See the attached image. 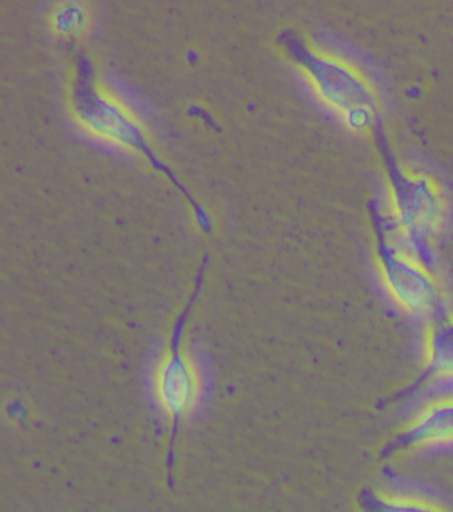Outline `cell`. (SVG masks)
Here are the masks:
<instances>
[{
	"instance_id": "obj_1",
	"label": "cell",
	"mask_w": 453,
	"mask_h": 512,
	"mask_svg": "<svg viewBox=\"0 0 453 512\" xmlns=\"http://www.w3.org/2000/svg\"><path fill=\"white\" fill-rule=\"evenodd\" d=\"M376 266L384 292L408 316L428 320L446 310V294L432 265L398 251L380 237Z\"/></svg>"
},
{
	"instance_id": "obj_2",
	"label": "cell",
	"mask_w": 453,
	"mask_h": 512,
	"mask_svg": "<svg viewBox=\"0 0 453 512\" xmlns=\"http://www.w3.org/2000/svg\"><path fill=\"white\" fill-rule=\"evenodd\" d=\"M74 110L80 126L96 140L144 153L153 164H157L135 116L119 100L97 90L87 79H80L75 88Z\"/></svg>"
},
{
	"instance_id": "obj_3",
	"label": "cell",
	"mask_w": 453,
	"mask_h": 512,
	"mask_svg": "<svg viewBox=\"0 0 453 512\" xmlns=\"http://www.w3.org/2000/svg\"><path fill=\"white\" fill-rule=\"evenodd\" d=\"M446 216V201L438 184L423 175L395 173L390 187L387 223L432 244Z\"/></svg>"
},
{
	"instance_id": "obj_4",
	"label": "cell",
	"mask_w": 453,
	"mask_h": 512,
	"mask_svg": "<svg viewBox=\"0 0 453 512\" xmlns=\"http://www.w3.org/2000/svg\"><path fill=\"white\" fill-rule=\"evenodd\" d=\"M291 55L315 94L338 114L359 104L376 107L374 92L357 68L302 46H293Z\"/></svg>"
},
{
	"instance_id": "obj_5",
	"label": "cell",
	"mask_w": 453,
	"mask_h": 512,
	"mask_svg": "<svg viewBox=\"0 0 453 512\" xmlns=\"http://www.w3.org/2000/svg\"><path fill=\"white\" fill-rule=\"evenodd\" d=\"M153 397L164 414L181 418L193 414L204 393V377L189 354L171 350L161 357L153 370Z\"/></svg>"
},
{
	"instance_id": "obj_6",
	"label": "cell",
	"mask_w": 453,
	"mask_h": 512,
	"mask_svg": "<svg viewBox=\"0 0 453 512\" xmlns=\"http://www.w3.org/2000/svg\"><path fill=\"white\" fill-rule=\"evenodd\" d=\"M399 442L408 449L453 446V387L420 406L403 427Z\"/></svg>"
},
{
	"instance_id": "obj_7",
	"label": "cell",
	"mask_w": 453,
	"mask_h": 512,
	"mask_svg": "<svg viewBox=\"0 0 453 512\" xmlns=\"http://www.w3.org/2000/svg\"><path fill=\"white\" fill-rule=\"evenodd\" d=\"M423 361L431 380L453 387V312L428 318L423 332Z\"/></svg>"
},
{
	"instance_id": "obj_8",
	"label": "cell",
	"mask_w": 453,
	"mask_h": 512,
	"mask_svg": "<svg viewBox=\"0 0 453 512\" xmlns=\"http://www.w3.org/2000/svg\"><path fill=\"white\" fill-rule=\"evenodd\" d=\"M52 30L62 38L74 39L86 32L90 11L82 0H62L51 12Z\"/></svg>"
},
{
	"instance_id": "obj_9",
	"label": "cell",
	"mask_w": 453,
	"mask_h": 512,
	"mask_svg": "<svg viewBox=\"0 0 453 512\" xmlns=\"http://www.w3.org/2000/svg\"><path fill=\"white\" fill-rule=\"evenodd\" d=\"M372 507L383 511H443L444 507L430 498L391 494L378 491L371 497Z\"/></svg>"
},
{
	"instance_id": "obj_10",
	"label": "cell",
	"mask_w": 453,
	"mask_h": 512,
	"mask_svg": "<svg viewBox=\"0 0 453 512\" xmlns=\"http://www.w3.org/2000/svg\"><path fill=\"white\" fill-rule=\"evenodd\" d=\"M339 115H341L342 122L350 131L366 132L370 131L375 124L376 107L359 104V106L347 108Z\"/></svg>"
}]
</instances>
